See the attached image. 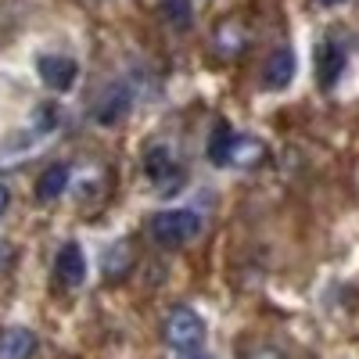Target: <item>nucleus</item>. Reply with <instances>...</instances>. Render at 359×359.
<instances>
[{
  "label": "nucleus",
  "mask_w": 359,
  "mask_h": 359,
  "mask_svg": "<svg viewBox=\"0 0 359 359\" xmlns=\"http://www.w3.org/2000/svg\"><path fill=\"white\" fill-rule=\"evenodd\" d=\"M130 104H133V94H130L123 83L108 86L104 94L97 97V104H94V123H97V126H115V123H123V118L130 115Z\"/></svg>",
  "instance_id": "obj_3"
},
{
  "label": "nucleus",
  "mask_w": 359,
  "mask_h": 359,
  "mask_svg": "<svg viewBox=\"0 0 359 359\" xmlns=\"http://www.w3.org/2000/svg\"><path fill=\"white\" fill-rule=\"evenodd\" d=\"M8 205H11V194H8V187H0V216L8 212Z\"/></svg>",
  "instance_id": "obj_13"
},
{
  "label": "nucleus",
  "mask_w": 359,
  "mask_h": 359,
  "mask_svg": "<svg viewBox=\"0 0 359 359\" xmlns=\"http://www.w3.org/2000/svg\"><path fill=\"white\" fill-rule=\"evenodd\" d=\"M316 4H323V8H334V4H345V0H316Z\"/></svg>",
  "instance_id": "obj_14"
},
{
  "label": "nucleus",
  "mask_w": 359,
  "mask_h": 359,
  "mask_svg": "<svg viewBox=\"0 0 359 359\" xmlns=\"http://www.w3.org/2000/svg\"><path fill=\"white\" fill-rule=\"evenodd\" d=\"M36 352V338L25 327H11L0 334V359H29Z\"/></svg>",
  "instance_id": "obj_7"
},
{
  "label": "nucleus",
  "mask_w": 359,
  "mask_h": 359,
  "mask_svg": "<svg viewBox=\"0 0 359 359\" xmlns=\"http://www.w3.org/2000/svg\"><path fill=\"white\" fill-rule=\"evenodd\" d=\"M54 273L65 287H79L83 277H86V255L76 241H69L62 252H57V262H54Z\"/></svg>",
  "instance_id": "obj_5"
},
{
  "label": "nucleus",
  "mask_w": 359,
  "mask_h": 359,
  "mask_svg": "<svg viewBox=\"0 0 359 359\" xmlns=\"http://www.w3.org/2000/svg\"><path fill=\"white\" fill-rule=\"evenodd\" d=\"M162 15L176 25V29H184L191 22V0H162Z\"/></svg>",
  "instance_id": "obj_12"
},
{
  "label": "nucleus",
  "mask_w": 359,
  "mask_h": 359,
  "mask_svg": "<svg viewBox=\"0 0 359 359\" xmlns=\"http://www.w3.org/2000/svg\"><path fill=\"white\" fill-rule=\"evenodd\" d=\"M198 233H201V216L191 208H169V212L151 216V237L162 248H180L194 241Z\"/></svg>",
  "instance_id": "obj_1"
},
{
  "label": "nucleus",
  "mask_w": 359,
  "mask_h": 359,
  "mask_svg": "<svg viewBox=\"0 0 359 359\" xmlns=\"http://www.w3.org/2000/svg\"><path fill=\"white\" fill-rule=\"evenodd\" d=\"M191 359H212V355H191Z\"/></svg>",
  "instance_id": "obj_15"
},
{
  "label": "nucleus",
  "mask_w": 359,
  "mask_h": 359,
  "mask_svg": "<svg viewBox=\"0 0 359 359\" xmlns=\"http://www.w3.org/2000/svg\"><path fill=\"white\" fill-rule=\"evenodd\" d=\"M172 169H176V162H172V151L165 144H155L151 151L144 155V172L151 180H165V176H172Z\"/></svg>",
  "instance_id": "obj_10"
},
{
  "label": "nucleus",
  "mask_w": 359,
  "mask_h": 359,
  "mask_svg": "<svg viewBox=\"0 0 359 359\" xmlns=\"http://www.w3.org/2000/svg\"><path fill=\"white\" fill-rule=\"evenodd\" d=\"M69 187V165H50L40 180H36V198L40 201H54Z\"/></svg>",
  "instance_id": "obj_9"
},
{
  "label": "nucleus",
  "mask_w": 359,
  "mask_h": 359,
  "mask_svg": "<svg viewBox=\"0 0 359 359\" xmlns=\"http://www.w3.org/2000/svg\"><path fill=\"white\" fill-rule=\"evenodd\" d=\"M341 69H345V50L338 43H323L320 47V65H316L320 86H334L338 76H341Z\"/></svg>",
  "instance_id": "obj_8"
},
{
  "label": "nucleus",
  "mask_w": 359,
  "mask_h": 359,
  "mask_svg": "<svg viewBox=\"0 0 359 359\" xmlns=\"http://www.w3.org/2000/svg\"><path fill=\"white\" fill-rule=\"evenodd\" d=\"M230 151H233V130L226 123H219L212 130V140H208V162H212V165H226Z\"/></svg>",
  "instance_id": "obj_11"
},
{
  "label": "nucleus",
  "mask_w": 359,
  "mask_h": 359,
  "mask_svg": "<svg viewBox=\"0 0 359 359\" xmlns=\"http://www.w3.org/2000/svg\"><path fill=\"white\" fill-rule=\"evenodd\" d=\"M294 79V54L291 50H273L262 69V86L266 90H284Z\"/></svg>",
  "instance_id": "obj_6"
},
{
  "label": "nucleus",
  "mask_w": 359,
  "mask_h": 359,
  "mask_svg": "<svg viewBox=\"0 0 359 359\" xmlns=\"http://www.w3.org/2000/svg\"><path fill=\"white\" fill-rule=\"evenodd\" d=\"M165 341L180 352H194L205 341V320L194 309H172L165 320Z\"/></svg>",
  "instance_id": "obj_2"
},
{
  "label": "nucleus",
  "mask_w": 359,
  "mask_h": 359,
  "mask_svg": "<svg viewBox=\"0 0 359 359\" xmlns=\"http://www.w3.org/2000/svg\"><path fill=\"white\" fill-rule=\"evenodd\" d=\"M40 79L50 86V90H69L79 76V65L72 62V57H62V54H43L40 57Z\"/></svg>",
  "instance_id": "obj_4"
}]
</instances>
